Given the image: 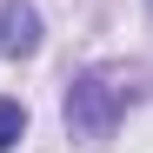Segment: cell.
<instances>
[{
    "mask_svg": "<svg viewBox=\"0 0 153 153\" xmlns=\"http://www.w3.org/2000/svg\"><path fill=\"white\" fill-rule=\"evenodd\" d=\"M126 100H133V87L120 80V73H80L67 93V126H73V140H107L120 113H126Z\"/></svg>",
    "mask_w": 153,
    "mask_h": 153,
    "instance_id": "cell-1",
    "label": "cell"
},
{
    "mask_svg": "<svg viewBox=\"0 0 153 153\" xmlns=\"http://www.w3.org/2000/svg\"><path fill=\"white\" fill-rule=\"evenodd\" d=\"M33 47H40V13L27 7V0H0V53L27 60Z\"/></svg>",
    "mask_w": 153,
    "mask_h": 153,
    "instance_id": "cell-2",
    "label": "cell"
},
{
    "mask_svg": "<svg viewBox=\"0 0 153 153\" xmlns=\"http://www.w3.org/2000/svg\"><path fill=\"white\" fill-rule=\"evenodd\" d=\"M20 133H27V107H20V100H0V153H7Z\"/></svg>",
    "mask_w": 153,
    "mask_h": 153,
    "instance_id": "cell-3",
    "label": "cell"
}]
</instances>
